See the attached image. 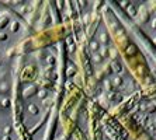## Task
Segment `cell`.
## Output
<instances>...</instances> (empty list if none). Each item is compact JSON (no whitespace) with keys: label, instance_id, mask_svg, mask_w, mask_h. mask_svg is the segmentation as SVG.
I'll return each mask as SVG.
<instances>
[{"label":"cell","instance_id":"cell-1","mask_svg":"<svg viewBox=\"0 0 156 140\" xmlns=\"http://www.w3.org/2000/svg\"><path fill=\"white\" fill-rule=\"evenodd\" d=\"M138 90L135 77L117 55L100 76L96 97L106 109L115 108Z\"/></svg>","mask_w":156,"mask_h":140},{"label":"cell","instance_id":"cell-2","mask_svg":"<svg viewBox=\"0 0 156 140\" xmlns=\"http://www.w3.org/2000/svg\"><path fill=\"white\" fill-rule=\"evenodd\" d=\"M117 55L118 53L115 52L114 39L108 28L104 24V21H100L87 44V56L93 73L96 76L103 73L104 69Z\"/></svg>","mask_w":156,"mask_h":140},{"label":"cell","instance_id":"cell-3","mask_svg":"<svg viewBox=\"0 0 156 140\" xmlns=\"http://www.w3.org/2000/svg\"><path fill=\"white\" fill-rule=\"evenodd\" d=\"M134 121L148 139L156 140V98L141 102L134 112Z\"/></svg>","mask_w":156,"mask_h":140},{"label":"cell","instance_id":"cell-4","mask_svg":"<svg viewBox=\"0 0 156 140\" xmlns=\"http://www.w3.org/2000/svg\"><path fill=\"white\" fill-rule=\"evenodd\" d=\"M135 27L156 49V7L146 9L145 13L135 21Z\"/></svg>","mask_w":156,"mask_h":140},{"label":"cell","instance_id":"cell-5","mask_svg":"<svg viewBox=\"0 0 156 140\" xmlns=\"http://www.w3.org/2000/svg\"><path fill=\"white\" fill-rule=\"evenodd\" d=\"M104 140H110V139H107V137H104Z\"/></svg>","mask_w":156,"mask_h":140}]
</instances>
